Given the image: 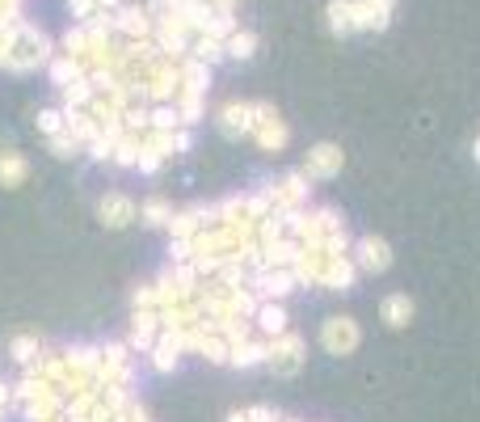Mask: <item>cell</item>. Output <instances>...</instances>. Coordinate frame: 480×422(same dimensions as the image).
<instances>
[{
	"instance_id": "obj_4",
	"label": "cell",
	"mask_w": 480,
	"mask_h": 422,
	"mask_svg": "<svg viewBox=\"0 0 480 422\" xmlns=\"http://www.w3.org/2000/svg\"><path fill=\"white\" fill-rule=\"evenodd\" d=\"M257 114H261V101H223L215 123H220V131L228 140H240V136H253Z\"/></svg>"
},
{
	"instance_id": "obj_16",
	"label": "cell",
	"mask_w": 480,
	"mask_h": 422,
	"mask_svg": "<svg viewBox=\"0 0 480 422\" xmlns=\"http://www.w3.org/2000/svg\"><path fill=\"white\" fill-rule=\"evenodd\" d=\"M380 317H384V325H392V330H405V325L413 321V300L405 292H392L380 304Z\"/></svg>"
},
{
	"instance_id": "obj_15",
	"label": "cell",
	"mask_w": 480,
	"mask_h": 422,
	"mask_svg": "<svg viewBox=\"0 0 480 422\" xmlns=\"http://www.w3.org/2000/svg\"><path fill=\"white\" fill-rule=\"evenodd\" d=\"M148 359L156 372H173V367L181 364V347H178V338L173 334H161L156 342L148 347Z\"/></svg>"
},
{
	"instance_id": "obj_20",
	"label": "cell",
	"mask_w": 480,
	"mask_h": 422,
	"mask_svg": "<svg viewBox=\"0 0 480 422\" xmlns=\"http://www.w3.org/2000/svg\"><path fill=\"white\" fill-rule=\"evenodd\" d=\"M9 351H13V359L17 364H34V359H39L42 355V342L39 338H30V334H22V338H13V347H9Z\"/></svg>"
},
{
	"instance_id": "obj_7",
	"label": "cell",
	"mask_w": 480,
	"mask_h": 422,
	"mask_svg": "<svg viewBox=\"0 0 480 422\" xmlns=\"http://www.w3.org/2000/svg\"><path fill=\"white\" fill-rule=\"evenodd\" d=\"M345 165V153L337 148V144H316V148H308V161H303V178L308 182H329V178H337Z\"/></svg>"
},
{
	"instance_id": "obj_5",
	"label": "cell",
	"mask_w": 480,
	"mask_h": 422,
	"mask_svg": "<svg viewBox=\"0 0 480 422\" xmlns=\"http://www.w3.org/2000/svg\"><path fill=\"white\" fill-rule=\"evenodd\" d=\"M358 342H362V330H358L354 317H329L320 325V347L329 355H354Z\"/></svg>"
},
{
	"instance_id": "obj_8",
	"label": "cell",
	"mask_w": 480,
	"mask_h": 422,
	"mask_svg": "<svg viewBox=\"0 0 480 422\" xmlns=\"http://www.w3.org/2000/svg\"><path fill=\"white\" fill-rule=\"evenodd\" d=\"M350 258H354L358 275H384V270L392 267V245H388L384 237H358Z\"/></svg>"
},
{
	"instance_id": "obj_3",
	"label": "cell",
	"mask_w": 480,
	"mask_h": 422,
	"mask_svg": "<svg viewBox=\"0 0 480 422\" xmlns=\"http://www.w3.org/2000/svg\"><path fill=\"white\" fill-rule=\"evenodd\" d=\"M261 195L275 211H300L308 207V178L303 173H287V178H278V182L261 186Z\"/></svg>"
},
{
	"instance_id": "obj_25",
	"label": "cell",
	"mask_w": 480,
	"mask_h": 422,
	"mask_svg": "<svg viewBox=\"0 0 480 422\" xmlns=\"http://www.w3.org/2000/svg\"><path fill=\"white\" fill-rule=\"evenodd\" d=\"M9 401H13V393H9V384L0 380V418H4V409H9Z\"/></svg>"
},
{
	"instance_id": "obj_17",
	"label": "cell",
	"mask_w": 480,
	"mask_h": 422,
	"mask_svg": "<svg viewBox=\"0 0 480 422\" xmlns=\"http://www.w3.org/2000/svg\"><path fill=\"white\" fill-rule=\"evenodd\" d=\"M30 178V161L22 153H13V148H9V153H0V186H4V190H13V186H22Z\"/></svg>"
},
{
	"instance_id": "obj_18",
	"label": "cell",
	"mask_w": 480,
	"mask_h": 422,
	"mask_svg": "<svg viewBox=\"0 0 480 422\" xmlns=\"http://www.w3.org/2000/svg\"><path fill=\"white\" fill-rule=\"evenodd\" d=\"M223 56H228V59H253V56H257V34L236 26L232 34H228V42H223Z\"/></svg>"
},
{
	"instance_id": "obj_23",
	"label": "cell",
	"mask_w": 480,
	"mask_h": 422,
	"mask_svg": "<svg viewBox=\"0 0 480 422\" xmlns=\"http://www.w3.org/2000/svg\"><path fill=\"white\" fill-rule=\"evenodd\" d=\"M228 422H283V418H278L275 409L253 406V409H236V414H232V418H228Z\"/></svg>"
},
{
	"instance_id": "obj_2",
	"label": "cell",
	"mask_w": 480,
	"mask_h": 422,
	"mask_svg": "<svg viewBox=\"0 0 480 422\" xmlns=\"http://www.w3.org/2000/svg\"><path fill=\"white\" fill-rule=\"evenodd\" d=\"M303 355H308V342L291 330L278 338H266V367H275L278 376H295L303 367Z\"/></svg>"
},
{
	"instance_id": "obj_22",
	"label": "cell",
	"mask_w": 480,
	"mask_h": 422,
	"mask_svg": "<svg viewBox=\"0 0 480 422\" xmlns=\"http://www.w3.org/2000/svg\"><path fill=\"white\" fill-rule=\"evenodd\" d=\"M68 127V119H64V110H39V131L51 140V136H59Z\"/></svg>"
},
{
	"instance_id": "obj_21",
	"label": "cell",
	"mask_w": 480,
	"mask_h": 422,
	"mask_svg": "<svg viewBox=\"0 0 480 422\" xmlns=\"http://www.w3.org/2000/svg\"><path fill=\"white\" fill-rule=\"evenodd\" d=\"M68 13L76 17V26H81V22H97V17H106V9H101V0H68Z\"/></svg>"
},
{
	"instance_id": "obj_26",
	"label": "cell",
	"mask_w": 480,
	"mask_h": 422,
	"mask_svg": "<svg viewBox=\"0 0 480 422\" xmlns=\"http://www.w3.org/2000/svg\"><path fill=\"white\" fill-rule=\"evenodd\" d=\"M472 153H476V161H480V140H476V148H472Z\"/></svg>"
},
{
	"instance_id": "obj_6",
	"label": "cell",
	"mask_w": 480,
	"mask_h": 422,
	"mask_svg": "<svg viewBox=\"0 0 480 422\" xmlns=\"http://www.w3.org/2000/svg\"><path fill=\"white\" fill-rule=\"evenodd\" d=\"M249 140L257 144L261 153H283V148H287L291 131H287V123L278 119V110H275V106H270V101H261L257 127H253V136H249Z\"/></svg>"
},
{
	"instance_id": "obj_24",
	"label": "cell",
	"mask_w": 480,
	"mask_h": 422,
	"mask_svg": "<svg viewBox=\"0 0 480 422\" xmlns=\"http://www.w3.org/2000/svg\"><path fill=\"white\" fill-rule=\"evenodd\" d=\"M206 4H211L215 13H236V9H240V0H206Z\"/></svg>"
},
{
	"instance_id": "obj_13",
	"label": "cell",
	"mask_w": 480,
	"mask_h": 422,
	"mask_svg": "<svg viewBox=\"0 0 480 422\" xmlns=\"http://www.w3.org/2000/svg\"><path fill=\"white\" fill-rule=\"evenodd\" d=\"M228 364L232 367H261L266 364V338L261 334L240 338V342L232 347V355H228Z\"/></svg>"
},
{
	"instance_id": "obj_9",
	"label": "cell",
	"mask_w": 480,
	"mask_h": 422,
	"mask_svg": "<svg viewBox=\"0 0 480 422\" xmlns=\"http://www.w3.org/2000/svg\"><path fill=\"white\" fill-rule=\"evenodd\" d=\"M97 220L106 228H127L131 220H139V203L131 195H123V190H110L97 203Z\"/></svg>"
},
{
	"instance_id": "obj_19",
	"label": "cell",
	"mask_w": 480,
	"mask_h": 422,
	"mask_svg": "<svg viewBox=\"0 0 480 422\" xmlns=\"http://www.w3.org/2000/svg\"><path fill=\"white\" fill-rule=\"evenodd\" d=\"M139 220L152 228H169V220H173V207H169L165 198H148L144 207H139Z\"/></svg>"
},
{
	"instance_id": "obj_11",
	"label": "cell",
	"mask_w": 480,
	"mask_h": 422,
	"mask_svg": "<svg viewBox=\"0 0 480 422\" xmlns=\"http://www.w3.org/2000/svg\"><path fill=\"white\" fill-rule=\"evenodd\" d=\"M358 283V267L350 253H337V258H329V267H325V275H320V283L316 287H325V292H350Z\"/></svg>"
},
{
	"instance_id": "obj_1",
	"label": "cell",
	"mask_w": 480,
	"mask_h": 422,
	"mask_svg": "<svg viewBox=\"0 0 480 422\" xmlns=\"http://www.w3.org/2000/svg\"><path fill=\"white\" fill-rule=\"evenodd\" d=\"M51 59H56L51 39H47L39 26L17 22L13 42H9V56H4V68L9 72H34V68H42V64H51Z\"/></svg>"
},
{
	"instance_id": "obj_10",
	"label": "cell",
	"mask_w": 480,
	"mask_h": 422,
	"mask_svg": "<svg viewBox=\"0 0 480 422\" xmlns=\"http://www.w3.org/2000/svg\"><path fill=\"white\" fill-rule=\"evenodd\" d=\"M287 321H291V317H287V309H283V300H261L257 312H253V334L278 338V334H287V330H291Z\"/></svg>"
},
{
	"instance_id": "obj_14",
	"label": "cell",
	"mask_w": 480,
	"mask_h": 422,
	"mask_svg": "<svg viewBox=\"0 0 480 422\" xmlns=\"http://www.w3.org/2000/svg\"><path fill=\"white\" fill-rule=\"evenodd\" d=\"M325 22L337 39L345 34H358V17H354V0H329V9H325Z\"/></svg>"
},
{
	"instance_id": "obj_12",
	"label": "cell",
	"mask_w": 480,
	"mask_h": 422,
	"mask_svg": "<svg viewBox=\"0 0 480 422\" xmlns=\"http://www.w3.org/2000/svg\"><path fill=\"white\" fill-rule=\"evenodd\" d=\"M358 30H388L397 17V0H354Z\"/></svg>"
}]
</instances>
